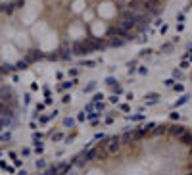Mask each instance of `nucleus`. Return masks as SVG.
<instances>
[{"label":"nucleus","mask_w":192,"mask_h":175,"mask_svg":"<svg viewBox=\"0 0 192 175\" xmlns=\"http://www.w3.org/2000/svg\"><path fill=\"white\" fill-rule=\"evenodd\" d=\"M185 131H186L185 125H177V123H175V125H167V133L171 135V137H180Z\"/></svg>","instance_id":"1"},{"label":"nucleus","mask_w":192,"mask_h":175,"mask_svg":"<svg viewBox=\"0 0 192 175\" xmlns=\"http://www.w3.org/2000/svg\"><path fill=\"white\" fill-rule=\"evenodd\" d=\"M177 139H179L183 144H186V146H192V133H190L188 129H186V131H185V133L180 135V137H177Z\"/></svg>","instance_id":"2"},{"label":"nucleus","mask_w":192,"mask_h":175,"mask_svg":"<svg viewBox=\"0 0 192 175\" xmlns=\"http://www.w3.org/2000/svg\"><path fill=\"white\" fill-rule=\"evenodd\" d=\"M46 173H48V175H56V173H58V166H50V168L46 169Z\"/></svg>","instance_id":"3"},{"label":"nucleus","mask_w":192,"mask_h":175,"mask_svg":"<svg viewBox=\"0 0 192 175\" xmlns=\"http://www.w3.org/2000/svg\"><path fill=\"white\" fill-rule=\"evenodd\" d=\"M35 166H37V169H42V168H46V162H44V160L40 158V160H37Z\"/></svg>","instance_id":"4"},{"label":"nucleus","mask_w":192,"mask_h":175,"mask_svg":"<svg viewBox=\"0 0 192 175\" xmlns=\"http://www.w3.org/2000/svg\"><path fill=\"white\" fill-rule=\"evenodd\" d=\"M131 119H133V121H140V119H142V116H133Z\"/></svg>","instance_id":"5"},{"label":"nucleus","mask_w":192,"mask_h":175,"mask_svg":"<svg viewBox=\"0 0 192 175\" xmlns=\"http://www.w3.org/2000/svg\"><path fill=\"white\" fill-rule=\"evenodd\" d=\"M54 140H62V133H56V135H54Z\"/></svg>","instance_id":"6"},{"label":"nucleus","mask_w":192,"mask_h":175,"mask_svg":"<svg viewBox=\"0 0 192 175\" xmlns=\"http://www.w3.org/2000/svg\"><path fill=\"white\" fill-rule=\"evenodd\" d=\"M67 175H81V173H79V171H75V169H71V171L67 173Z\"/></svg>","instance_id":"7"},{"label":"nucleus","mask_w":192,"mask_h":175,"mask_svg":"<svg viewBox=\"0 0 192 175\" xmlns=\"http://www.w3.org/2000/svg\"><path fill=\"white\" fill-rule=\"evenodd\" d=\"M19 175H27V171H19Z\"/></svg>","instance_id":"8"},{"label":"nucleus","mask_w":192,"mask_h":175,"mask_svg":"<svg viewBox=\"0 0 192 175\" xmlns=\"http://www.w3.org/2000/svg\"><path fill=\"white\" fill-rule=\"evenodd\" d=\"M40 175H48V173H46V171H44V173H40Z\"/></svg>","instance_id":"9"},{"label":"nucleus","mask_w":192,"mask_h":175,"mask_svg":"<svg viewBox=\"0 0 192 175\" xmlns=\"http://www.w3.org/2000/svg\"><path fill=\"white\" fill-rule=\"evenodd\" d=\"M186 175H192V171H190V173H186Z\"/></svg>","instance_id":"10"}]
</instances>
